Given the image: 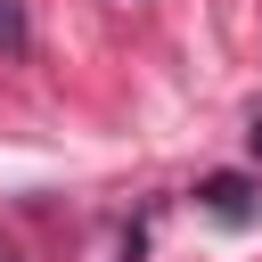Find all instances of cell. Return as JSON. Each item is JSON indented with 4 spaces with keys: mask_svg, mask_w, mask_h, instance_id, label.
I'll use <instances>...</instances> for the list:
<instances>
[{
    "mask_svg": "<svg viewBox=\"0 0 262 262\" xmlns=\"http://www.w3.org/2000/svg\"><path fill=\"white\" fill-rule=\"evenodd\" d=\"M0 57H33V25H25V0H0Z\"/></svg>",
    "mask_w": 262,
    "mask_h": 262,
    "instance_id": "obj_2",
    "label": "cell"
},
{
    "mask_svg": "<svg viewBox=\"0 0 262 262\" xmlns=\"http://www.w3.org/2000/svg\"><path fill=\"white\" fill-rule=\"evenodd\" d=\"M246 156L262 164V106H254V123H246Z\"/></svg>",
    "mask_w": 262,
    "mask_h": 262,
    "instance_id": "obj_3",
    "label": "cell"
},
{
    "mask_svg": "<svg viewBox=\"0 0 262 262\" xmlns=\"http://www.w3.org/2000/svg\"><path fill=\"white\" fill-rule=\"evenodd\" d=\"M196 205H205L221 229H254V213H262V188H254L246 172H205V180H196Z\"/></svg>",
    "mask_w": 262,
    "mask_h": 262,
    "instance_id": "obj_1",
    "label": "cell"
},
{
    "mask_svg": "<svg viewBox=\"0 0 262 262\" xmlns=\"http://www.w3.org/2000/svg\"><path fill=\"white\" fill-rule=\"evenodd\" d=\"M0 262H16V254H8V246H0Z\"/></svg>",
    "mask_w": 262,
    "mask_h": 262,
    "instance_id": "obj_4",
    "label": "cell"
}]
</instances>
